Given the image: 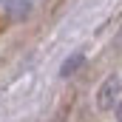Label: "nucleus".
Here are the masks:
<instances>
[{"label": "nucleus", "instance_id": "nucleus-3", "mask_svg": "<svg viewBox=\"0 0 122 122\" xmlns=\"http://www.w3.org/2000/svg\"><path fill=\"white\" fill-rule=\"evenodd\" d=\"M29 11H31V3H29V0H11V3H9L11 20H23V17H29Z\"/></svg>", "mask_w": 122, "mask_h": 122}, {"label": "nucleus", "instance_id": "nucleus-2", "mask_svg": "<svg viewBox=\"0 0 122 122\" xmlns=\"http://www.w3.org/2000/svg\"><path fill=\"white\" fill-rule=\"evenodd\" d=\"M85 65V54L82 51H74V54H68L60 65V77H71V74H77L80 68Z\"/></svg>", "mask_w": 122, "mask_h": 122}, {"label": "nucleus", "instance_id": "nucleus-5", "mask_svg": "<svg viewBox=\"0 0 122 122\" xmlns=\"http://www.w3.org/2000/svg\"><path fill=\"white\" fill-rule=\"evenodd\" d=\"M114 114H117V119L122 122V99H119V102H117V111H114Z\"/></svg>", "mask_w": 122, "mask_h": 122}, {"label": "nucleus", "instance_id": "nucleus-1", "mask_svg": "<svg viewBox=\"0 0 122 122\" xmlns=\"http://www.w3.org/2000/svg\"><path fill=\"white\" fill-rule=\"evenodd\" d=\"M122 91V80L117 74H111V77H105L102 80V85L97 88V108L99 111H111L114 108V102H117V97Z\"/></svg>", "mask_w": 122, "mask_h": 122}, {"label": "nucleus", "instance_id": "nucleus-4", "mask_svg": "<svg viewBox=\"0 0 122 122\" xmlns=\"http://www.w3.org/2000/svg\"><path fill=\"white\" fill-rule=\"evenodd\" d=\"M114 48L122 51V26H119V31H117V37H114Z\"/></svg>", "mask_w": 122, "mask_h": 122}, {"label": "nucleus", "instance_id": "nucleus-6", "mask_svg": "<svg viewBox=\"0 0 122 122\" xmlns=\"http://www.w3.org/2000/svg\"><path fill=\"white\" fill-rule=\"evenodd\" d=\"M0 3H6V6H9V3H11V0H0Z\"/></svg>", "mask_w": 122, "mask_h": 122}]
</instances>
